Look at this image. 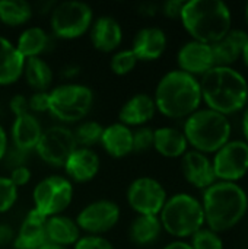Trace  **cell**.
I'll return each mask as SVG.
<instances>
[{
  "mask_svg": "<svg viewBox=\"0 0 248 249\" xmlns=\"http://www.w3.org/2000/svg\"><path fill=\"white\" fill-rule=\"evenodd\" d=\"M156 105L149 93H136L130 96L118 111V123L133 128L146 125L156 115Z\"/></svg>",
  "mask_w": 248,
  "mask_h": 249,
  "instance_id": "cell-19",
  "label": "cell"
},
{
  "mask_svg": "<svg viewBox=\"0 0 248 249\" xmlns=\"http://www.w3.org/2000/svg\"><path fill=\"white\" fill-rule=\"evenodd\" d=\"M50 44H51V36L44 28L28 26L18 36L15 47L18 48L20 55L26 60L32 57H41V54H44L50 48Z\"/></svg>",
  "mask_w": 248,
  "mask_h": 249,
  "instance_id": "cell-27",
  "label": "cell"
},
{
  "mask_svg": "<svg viewBox=\"0 0 248 249\" xmlns=\"http://www.w3.org/2000/svg\"><path fill=\"white\" fill-rule=\"evenodd\" d=\"M231 131L232 127L229 118L209 108H199L184 120L183 127L189 146L205 155L216 153L224 144H227Z\"/></svg>",
  "mask_w": 248,
  "mask_h": 249,
  "instance_id": "cell-5",
  "label": "cell"
},
{
  "mask_svg": "<svg viewBox=\"0 0 248 249\" xmlns=\"http://www.w3.org/2000/svg\"><path fill=\"white\" fill-rule=\"evenodd\" d=\"M39 249H72V248H66V247H60V245H54V244H45L42 245Z\"/></svg>",
  "mask_w": 248,
  "mask_h": 249,
  "instance_id": "cell-48",
  "label": "cell"
},
{
  "mask_svg": "<svg viewBox=\"0 0 248 249\" xmlns=\"http://www.w3.org/2000/svg\"><path fill=\"white\" fill-rule=\"evenodd\" d=\"M247 42L248 34L246 31L231 29L227 34V36H224L221 41L210 45L215 66L231 67V64L235 63L243 54V50L247 45Z\"/></svg>",
  "mask_w": 248,
  "mask_h": 249,
  "instance_id": "cell-23",
  "label": "cell"
},
{
  "mask_svg": "<svg viewBox=\"0 0 248 249\" xmlns=\"http://www.w3.org/2000/svg\"><path fill=\"white\" fill-rule=\"evenodd\" d=\"M180 20L191 39L209 45L221 41L232 29L231 10L221 0L186 1Z\"/></svg>",
  "mask_w": 248,
  "mask_h": 249,
  "instance_id": "cell-4",
  "label": "cell"
},
{
  "mask_svg": "<svg viewBox=\"0 0 248 249\" xmlns=\"http://www.w3.org/2000/svg\"><path fill=\"white\" fill-rule=\"evenodd\" d=\"M102 131H104V125L98 121L94 120L80 121L76 125V128H73V136L77 147L92 149L95 144H99Z\"/></svg>",
  "mask_w": 248,
  "mask_h": 249,
  "instance_id": "cell-31",
  "label": "cell"
},
{
  "mask_svg": "<svg viewBox=\"0 0 248 249\" xmlns=\"http://www.w3.org/2000/svg\"><path fill=\"white\" fill-rule=\"evenodd\" d=\"M190 245L193 249H224V241L219 233L209 228H202L191 236Z\"/></svg>",
  "mask_w": 248,
  "mask_h": 249,
  "instance_id": "cell-33",
  "label": "cell"
},
{
  "mask_svg": "<svg viewBox=\"0 0 248 249\" xmlns=\"http://www.w3.org/2000/svg\"><path fill=\"white\" fill-rule=\"evenodd\" d=\"M9 111L13 114V117H19V115H23V114H28L29 112V107H28V96L22 95V93H18V95H13L9 101Z\"/></svg>",
  "mask_w": 248,
  "mask_h": 249,
  "instance_id": "cell-40",
  "label": "cell"
},
{
  "mask_svg": "<svg viewBox=\"0 0 248 249\" xmlns=\"http://www.w3.org/2000/svg\"><path fill=\"white\" fill-rule=\"evenodd\" d=\"M48 104H50L48 92H34L31 96H28L29 112L34 115L48 112Z\"/></svg>",
  "mask_w": 248,
  "mask_h": 249,
  "instance_id": "cell-38",
  "label": "cell"
},
{
  "mask_svg": "<svg viewBox=\"0 0 248 249\" xmlns=\"http://www.w3.org/2000/svg\"><path fill=\"white\" fill-rule=\"evenodd\" d=\"M34 7L25 0H0V25L22 26L31 20Z\"/></svg>",
  "mask_w": 248,
  "mask_h": 249,
  "instance_id": "cell-30",
  "label": "cell"
},
{
  "mask_svg": "<svg viewBox=\"0 0 248 249\" xmlns=\"http://www.w3.org/2000/svg\"><path fill=\"white\" fill-rule=\"evenodd\" d=\"M241 57H243V60H244L246 66L248 67V42H247V45L244 47V50H243V54H241Z\"/></svg>",
  "mask_w": 248,
  "mask_h": 249,
  "instance_id": "cell-49",
  "label": "cell"
},
{
  "mask_svg": "<svg viewBox=\"0 0 248 249\" xmlns=\"http://www.w3.org/2000/svg\"><path fill=\"white\" fill-rule=\"evenodd\" d=\"M101 168V159L94 149L76 147L66 160L63 171L64 177L73 184H86L92 181Z\"/></svg>",
  "mask_w": 248,
  "mask_h": 249,
  "instance_id": "cell-15",
  "label": "cell"
},
{
  "mask_svg": "<svg viewBox=\"0 0 248 249\" xmlns=\"http://www.w3.org/2000/svg\"><path fill=\"white\" fill-rule=\"evenodd\" d=\"M177 64L178 70L194 77H202L212 67H215L212 47L209 44L191 39L180 47L177 53Z\"/></svg>",
  "mask_w": 248,
  "mask_h": 249,
  "instance_id": "cell-14",
  "label": "cell"
},
{
  "mask_svg": "<svg viewBox=\"0 0 248 249\" xmlns=\"http://www.w3.org/2000/svg\"><path fill=\"white\" fill-rule=\"evenodd\" d=\"M156 111L171 120H186L202 104L199 79L181 70L165 73L156 83L152 95Z\"/></svg>",
  "mask_w": 248,
  "mask_h": 249,
  "instance_id": "cell-1",
  "label": "cell"
},
{
  "mask_svg": "<svg viewBox=\"0 0 248 249\" xmlns=\"http://www.w3.org/2000/svg\"><path fill=\"white\" fill-rule=\"evenodd\" d=\"M9 146H10V143H9V134L4 130V127L0 124V162L3 160V158H4Z\"/></svg>",
  "mask_w": 248,
  "mask_h": 249,
  "instance_id": "cell-44",
  "label": "cell"
},
{
  "mask_svg": "<svg viewBox=\"0 0 248 249\" xmlns=\"http://www.w3.org/2000/svg\"><path fill=\"white\" fill-rule=\"evenodd\" d=\"M15 235H16V231L10 225L0 222V248L12 245Z\"/></svg>",
  "mask_w": 248,
  "mask_h": 249,
  "instance_id": "cell-42",
  "label": "cell"
},
{
  "mask_svg": "<svg viewBox=\"0 0 248 249\" xmlns=\"http://www.w3.org/2000/svg\"><path fill=\"white\" fill-rule=\"evenodd\" d=\"M137 63L139 60L136 58L133 51L130 48H123V50H117L111 55L110 69L115 76H127L136 69Z\"/></svg>",
  "mask_w": 248,
  "mask_h": 249,
  "instance_id": "cell-32",
  "label": "cell"
},
{
  "mask_svg": "<svg viewBox=\"0 0 248 249\" xmlns=\"http://www.w3.org/2000/svg\"><path fill=\"white\" fill-rule=\"evenodd\" d=\"M184 3L186 1H183V0H168L159 9H161V12L167 18H170V19H180Z\"/></svg>",
  "mask_w": 248,
  "mask_h": 249,
  "instance_id": "cell-41",
  "label": "cell"
},
{
  "mask_svg": "<svg viewBox=\"0 0 248 249\" xmlns=\"http://www.w3.org/2000/svg\"><path fill=\"white\" fill-rule=\"evenodd\" d=\"M29 155H31V153H26V152H23V150H20V149H16V147H13V146L10 144L1 162H4V166H6L9 171H12V169L18 168V166H25L26 162H28Z\"/></svg>",
  "mask_w": 248,
  "mask_h": 249,
  "instance_id": "cell-37",
  "label": "cell"
},
{
  "mask_svg": "<svg viewBox=\"0 0 248 249\" xmlns=\"http://www.w3.org/2000/svg\"><path fill=\"white\" fill-rule=\"evenodd\" d=\"M139 10H140V15L152 18V16H155L161 9H159L158 4H153V3H143V4L139 6Z\"/></svg>",
  "mask_w": 248,
  "mask_h": 249,
  "instance_id": "cell-45",
  "label": "cell"
},
{
  "mask_svg": "<svg viewBox=\"0 0 248 249\" xmlns=\"http://www.w3.org/2000/svg\"><path fill=\"white\" fill-rule=\"evenodd\" d=\"M72 249H115V247L105 236L82 235V238L73 245Z\"/></svg>",
  "mask_w": 248,
  "mask_h": 249,
  "instance_id": "cell-36",
  "label": "cell"
},
{
  "mask_svg": "<svg viewBox=\"0 0 248 249\" xmlns=\"http://www.w3.org/2000/svg\"><path fill=\"white\" fill-rule=\"evenodd\" d=\"M246 22H247V26H248V3H247V6H246Z\"/></svg>",
  "mask_w": 248,
  "mask_h": 249,
  "instance_id": "cell-50",
  "label": "cell"
},
{
  "mask_svg": "<svg viewBox=\"0 0 248 249\" xmlns=\"http://www.w3.org/2000/svg\"><path fill=\"white\" fill-rule=\"evenodd\" d=\"M45 222L47 217L41 214L34 207L26 213L23 220L20 222L15 239L13 248L15 249H39L47 244L45 235Z\"/></svg>",
  "mask_w": 248,
  "mask_h": 249,
  "instance_id": "cell-20",
  "label": "cell"
},
{
  "mask_svg": "<svg viewBox=\"0 0 248 249\" xmlns=\"http://www.w3.org/2000/svg\"><path fill=\"white\" fill-rule=\"evenodd\" d=\"M45 235L48 244L66 247V248H73V245L82 238V232L76 220L66 214L47 217Z\"/></svg>",
  "mask_w": 248,
  "mask_h": 249,
  "instance_id": "cell-24",
  "label": "cell"
},
{
  "mask_svg": "<svg viewBox=\"0 0 248 249\" xmlns=\"http://www.w3.org/2000/svg\"><path fill=\"white\" fill-rule=\"evenodd\" d=\"M153 149V130L148 125L133 130V153H146Z\"/></svg>",
  "mask_w": 248,
  "mask_h": 249,
  "instance_id": "cell-35",
  "label": "cell"
},
{
  "mask_svg": "<svg viewBox=\"0 0 248 249\" xmlns=\"http://www.w3.org/2000/svg\"><path fill=\"white\" fill-rule=\"evenodd\" d=\"M18 200V188L12 184V181L0 175V213H7Z\"/></svg>",
  "mask_w": 248,
  "mask_h": 249,
  "instance_id": "cell-34",
  "label": "cell"
},
{
  "mask_svg": "<svg viewBox=\"0 0 248 249\" xmlns=\"http://www.w3.org/2000/svg\"><path fill=\"white\" fill-rule=\"evenodd\" d=\"M80 71H82V70H80V66H77V64H75V63H69V64H66V66L61 67L60 76H61V79L67 80V83H72L75 79L79 77Z\"/></svg>",
  "mask_w": 248,
  "mask_h": 249,
  "instance_id": "cell-43",
  "label": "cell"
},
{
  "mask_svg": "<svg viewBox=\"0 0 248 249\" xmlns=\"http://www.w3.org/2000/svg\"><path fill=\"white\" fill-rule=\"evenodd\" d=\"M167 198V190L152 177H139L133 179L126 191L127 204L136 214L158 216Z\"/></svg>",
  "mask_w": 248,
  "mask_h": 249,
  "instance_id": "cell-11",
  "label": "cell"
},
{
  "mask_svg": "<svg viewBox=\"0 0 248 249\" xmlns=\"http://www.w3.org/2000/svg\"><path fill=\"white\" fill-rule=\"evenodd\" d=\"M88 32L92 47L99 53H115L123 42V28L113 16H98Z\"/></svg>",
  "mask_w": 248,
  "mask_h": 249,
  "instance_id": "cell-17",
  "label": "cell"
},
{
  "mask_svg": "<svg viewBox=\"0 0 248 249\" xmlns=\"http://www.w3.org/2000/svg\"><path fill=\"white\" fill-rule=\"evenodd\" d=\"M0 111H1V108H0Z\"/></svg>",
  "mask_w": 248,
  "mask_h": 249,
  "instance_id": "cell-51",
  "label": "cell"
},
{
  "mask_svg": "<svg viewBox=\"0 0 248 249\" xmlns=\"http://www.w3.org/2000/svg\"><path fill=\"white\" fill-rule=\"evenodd\" d=\"M153 149L167 159H177L186 155L189 143L183 130L165 125L153 130Z\"/></svg>",
  "mask_w": 248,
  "mask_h": 249,
  "instance_id": "cell-25",
  "label": "cell"
},
{
  "mask_svg": "<svg viewBox=\"0 0 248 249\" xmlns=\"http://www.w3.org/2000/svg\"><path fill=\"white\" fill-rule=\"evenodd\" d=\"M48 114L63 125L79 124L86 118L94 107V92L82 83H60L48 90Z\"/></svg>",
  "mask_w": 248,
  "mask_h": 249,
  "instance_id": "cell-7",
  "label": "cell"
},
{
  "mask_svg": "<svg viewBox=\"0 0 248 249\" xmlns=\"http://www.w3.org/2000/svg\"><path fill=\"white\" fill-rule=\"evenodd\" d=\"M22 77H25L34 92H48L54 80V73L42 57H32L25 60Z\"/></svg>",
  "mask_w": 248,
  "mask_h": 249,
  "instance_id": "cell-29",
  "label": "cell"
},
{
  "mask_svg": "<svg viewBox=\"0 0 248 249\" xmlns=\"http://www.w3.org/2000/svg\"><path fill=\"white\" fill-rule=\"evenodd\" d=\"M25 58L20 55L15 44L0 35V86L16 83L23 74Z\"/></svg>",
  "mask_w": 248,
  "mask_h": 249,
  "instance_id": "cell-26",
  "label": "cell"
},
{
  "mask_svg": "<svg viewBox=\"0 0 248 249\" xmlns=\"http://www.w3.org/2000/svg\"><path fill=\"white\" fill-rule=\"evenodd\" d=\"M76 147L73 130L67 125L57 124L44 128L34 152H37L38 158L48 166L63 168Z\"/></svg>",
  "mask_w": 248,
  "mask_h": 249,
  "instance_id": "cell-10",
  "label": "cell"
},
{
  "mask_svg": "<svg viewBox=\"0 0 248 249\" xmlns=\"http://www.w3.org/2000/svg\"><path fill=\"white\" fill-rule=\"evenodd\" d=\"M31 177H32V172H31V169L28 168V165H25V166H18V168L9 171V175H7V178L12 181V184H13L18 190H19L20 187L28 185L29 181H31Z\"/></svg>",
  "mask_w": 248,
  "mask_h": 249,
  "instance_id": "cell-39",
  "label": "cell"
},
{
  "mask_svg": "<svg viewBox=\"0 0 248 249\" xmlns=\"http://www.w3.org/2000/svg\"><path fill=\"white\" fill-rule=\"evenodd\" d=\"M200 203L205 225L216 233L234 229L248 210L247 193L235 182L216 181L205 190Z\"/></svg>",
  "mask_w": 248,
  "mask_h": 249,
  "instance_id": "cell-3",
  "label": "cell"
},
{
  "mask_svg": "<svg viewBox=\"0 0 248 249\" xmlns=\"http://www.w3.org/2000/svg\"><path fill=\"white\" fill-rule=\"evenodd\" d=\"M99 144L108 156L123 159L133 153V130L121 123H113L104 127Z\"/></svg>",
  "mask_w": 248,
  "mask_h": 249,
  "instance_id": "cell-22",
  "label": "cell"
},
{
  "mask_svg": "<svg viewBox=\"0 0 248 249\" xmlns=\"http://www.w3.org/2000/svg\"><path fill=\"white\" fill-rule=\"evenodd\" d=\"M168 45V38L159 26H145L139 29L133 38L130 50L139 61L159 60Z\"/></svg>",
  "mask_w": 248,
  "mask_h": 249,
  "instance_id": "cell-16",
  "label": "cell"
},
{
  "mask_svg": "<svg viewBox=\"0 0 248 249\" xmlns=\"http://www.w3.org/2000/svg\"><path fill=\"white\" fill-rule=\"evenodd\" d=\"M243 133H244V142L248 143V107L244 111V117H243Z\"/></svg>",
  "mask_w": 248,
  "mask_h": 249,
  "instance_id": "cell-47",
  "label": "cell"
},
{
  "mask_svg": "<svg viewBox=\"0 0 248 249\" xmlns=\"http://www.w3.org/2000/svg\"><path fill=\"white\" fill-rule=\"evenodd\" d=\"M162 226L158 216L136 214L129 226V239L136 247H149L158 241Z\"/></svg>",
  "mask_w": 248,
  "mask_h": 249,
  "instance_id": "cell-28",
  "label": "cell"
},
{
  "mask_svg": "<svg viewBox=\"0 0 248 249\" xmlns=\"http://www.w3.org/2000/svg\"><path fill=\"white\" fill-rule=\"evenodd\" d=\"M73 184L64 175H47L32 190L34 209L45 217L63 214L73 201Z\"/></svg>",
  "mask_w": 248,
  "mask_h": 249,
  "instance_id": "cell-9",
  "label": "cell"
},
{
  "mask_svg": "<svg viewBox=\"0 0 248 249\" xmlns=\"http://www.w3.org/2000/svg\"><path fill=\"white\" fill-rule=\"evenodd\" d=\"M42 131L44 128L38 117L28 112V114L13 118L10 133H9L10 136L9 142L13 147L20 149L26 153H31L35 150Z\"/></svg>",
  "mask_w": 248,
  "mask_h": 249,
  "instance_id": "cell-21",
  "label": "cell"
},
{
  "mask_svg": "<svg viewBox=\"0 0 248 249\" xmlns=\"http://www.w3.org/2000/svg\"><path fill=\"white\" fill-rule=\"evenodd\" d=\"M158 217L162 231L180 241L191 238L197 231L205 228L202 203L189 193H177L168 197Z\"/></svg>",
  "mask_w": 248,
  "mask_h": 249,
  "instance_id": "cell-6",
  "label": "cell"
},
{
  "mask_svg": "<svg viewBox=\"0 0 248 249\" xmlns=\"http://www.w3.org/2000/svg\"><path fill=\"white\" fill-rule=\"evenodd\" d=\"M212 165L216 181L237 184L248 172V143L229 140L215 153Z\"/></svg>",
  "mask_w": 248,
  "mask_h": 249,
  "instance_id": "cell-13",
  "label": "cell"
},
{
  "mask_svg": "<svg viewBox=\"0 0 248 249\" xmlns=\"http://www.w3.org/2000/svg\"><path fill=\"white\" fill-rule=\"evenodd\" d=\"M162 249H193L190 242H186V241H180V239H175L170 244H167Z\"/></svg>",
  "mask_w": 248,
  "mask_h": 249,
  "instance_id": "cell-46",
  "label": "cell"
},
{
  "mask_svg": "<svg viewBox=\"0 0 248 249\" xmlns=\"http://www.w3.org/2000/svg\"><path fill=\"white\" fill-rule=\"evenodd\" d=\"M120 206L108 198H99L88 203L75 217L83 235L104 236L120 222Z\"/></svg>",
  "mask_w": 248,
  "mask_h": 249,
  "instance_id": "cell-12",
  "label": "cell"
},
{
  "mask_svg": "<svg viewBox=\"0 0 248 249\" xmlns=\"http://www.w3.org/2000/svg\"><path fill=\"white\" fill-rule=\"evenodd\" d=\"M202 102L222 115L241 111L248 101L247 79L232 67L215 66L200 80Z\"/></svg>",
  "mask_w": 248,
  "mask_h": 249,
  "instance_id": "cell-2",
  "label": "cell"
},
{
  "mask_svg": "<svg viewBox=\"0 0 248 249\" xmlns=\"http://www.w3.org/2000/svg\"><path fill=\"white\" fill-rule=\"evenodd\" d=\"M181 171L186 181L199 190H206L216 182L212 160L208 155L197 150L191 149L186 152L181 158Z\"/></svg>",
  "mask_w": 248,
  "mask_h": 249,
  "instance_id": "cell-18",
  "label": "cell"
},
{
  "mask_svg": "<svg viewBox=\"0 0 248 249\" xmlns=\"http://www.w3.org/2000/svg\"><path fill=\"white\" fill-rule=\"evenodd\" d=\"M94 22L92 7L79 0H66L56 3L50 12L51 35L60 39L72 41L85 35Z\"/></svg>",
  "mask_w": 248,
  "mask_h": 249,
  "instance_id": "cell-8",
  "label": "cell"
}]
</instances>
